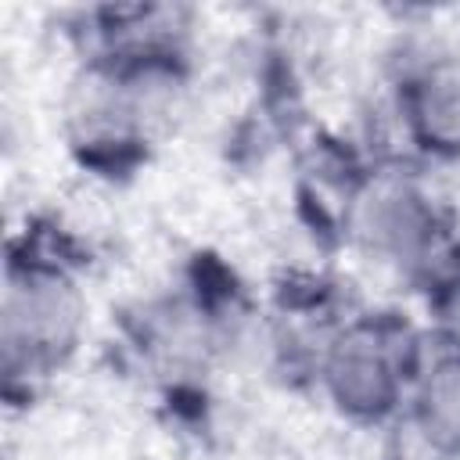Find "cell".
<instances>
[{
    "instance_id": "6da1fadb",
    "label": "cell",
    "mask_w": 460,
    "mask_h": 460,
    "mask_svg": "<svg viewBox=\"0 0 460 460\" xmlns=\"http://www.w3.org/2000/svg\"><path fill=\"white\" fill-rule=\"evenodd\" d=\"M86 302L75 280L47 262L11 266L4 288V363L11 374H40L61 367L83 334Z\"/></svg>"
},
{
    "instance_id": "7a4b0ae2",
    "label": "cell",
    "mask_w": 460,
    "mask_h": 460,
    "mask_svg": "<svg viewBox=\"0 0 460 460\" xmlns=\"http://www.w3.org/2000/svg\"><path fill=\"white\" fill-rule=\"evenodd\" d=\"M406 356L388 323L359 320L345 327L323 359V385L334 406L359 420L388 417L406 388Z\"/></svg>"
},
{
    "instance_id": "3957f363",
    "label": "cell",
    "mask_w": 460,
    "mask_h": 460,
    "mask_svg": "<svg viewBox=\"0 0 460 460\" xmlns=\"http://www.w3.org/2000/svg\"><path fill=\"white\" fill-rule=\"evenodd\" d=\"M402 119L420 151L460 158V58L435 54L406 75Z\"/></svg>"
},
{
    "instance_id": "277c9868",
    "label": "cell",
    "mask_w": 460,
    "mask_h": 460,
    "mask_svg": "<svg viewBox=\"0 0 460 460\" xmlns=\"http://www.w3.org/2000/svg\"><path fill=\"white\" fill-rule=\"evenodd\" d=\"M435 230H438L435 208L420 190L406 183H392L377 190L359 216V234L370 244V252L399 266L428 262V255L435 252Z\"/></svg>"
},
{
    "instance_id": "5b68a950",
    "label": "cell",
    "mask_w": 460,
    "mask_h": 460,
    "mask_svg": "<svg viewBox=\"0 0 460 460\" xmlns=\"http://www.w3.org/2000/svg\"><path fill=\"white\" fill-rule=\"evenodd\" d=\"M413 428L428 453H460V349L438 356L424 370L413 399Z\"/></svg>"
}]
</instances>
